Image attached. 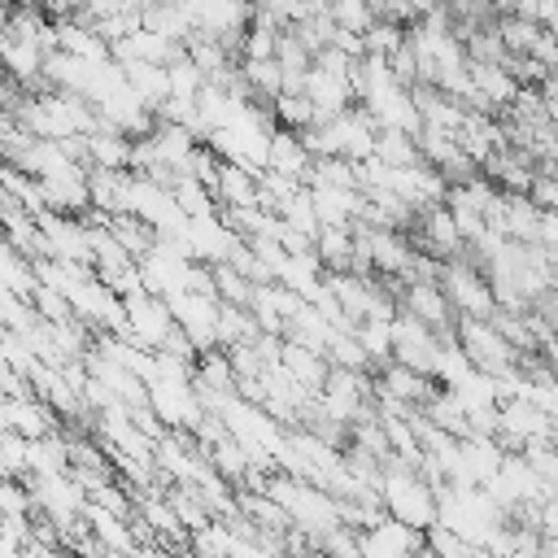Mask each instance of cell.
Instances as JSON below:
<instances>
[{
  "label": "cell",
  "mask_w": 558,
  "mask_h": 558,
  "mask_svg": "<svg viewBox=\"0 0 558 558\" xmlns=\"http://www.w3.org/2000/svg\"><path fill=\"white\" fill-rule=\"evenodd\" d=\"M357 549H362V558H414L423 549V532L384 510L371 527L357 532Z\"/></svg>",
  "instance_id": "52a82bcc"
},
{
  "label": "cell",
  "mask_w": 558,
  "mask_h": 558,
  "mask_svg": "<svg viewBox=\"0 0 558 558\" xmlns=\"http://www.w3.org/2000/svg\"><path fill=\"white\" fill-rule=\"evenodd\" d=\"M314 253L323 270H353V227H318Z\"/></svg>",
  "instance_id": "ffe728a7"
},
{
  "label": "cell",
  "mask_w": 558,
  "mask_h": 558,
  "mask_svg": "<svg viewBox=\"0 0 558 558\" xmlns=\"http://www.w3.org/2000/svg\"><path fill=\"white\" fill-rule=\"evenodd\" d=\"M166 4H183V0H166Z\"/></svg>",
  "instance_id": "e575fe53"
},
{
  "label": "cell",
  "mask_w": 558,
  "mask_h": 558,
  "mask_svg": "<svg viewBox=\"0 0 558 558\" xmlns=\"http://www.w3.org/2000/svg\"><path fill=\"white\" fill-rule=\"evenodd\" d=\"M453 344L484 375H501V371L519 366V349L493 327V318H458L453 323Z\"/></svg>",
  "instance_id": "7a4b0ae2"
},
{
  "label": "cell",
  "mask_w": 558,
  "mask_h": 558,
  "mask_svg": "<svg viewBox=\"0 0 558 558\" xmlns=\"http://www.w3.org/2000/svg\"><path fill=\"white\" fill-rule=\"evenodd\" d=\"M423 545H427L432 554H440V558H475V554H480V545H471L466 536H458V532L445 527V523H432V527L423 532Z\"/></svg>",
  "instance_id": "4316f807"
},
{
  "label": "cell",
  "mask_w": 558,
  "mask_h": 558,
  "mask_svg": "<svg viewBox=\"0 0 558 558\" xmlns=\"http://www.w3.org/2000/svg\"><path fill=\"white\" fill-rule=\"evenodd\" d=\"M262 327H257V318L248 314V310H240V305H218V349H231V344H244V340H253Z\"/></svg>",
  "instance_id": "cb8c5ba5"
},
{
  "label": "cell",
  "mask_w": 558,
  "mask_h": 558,
  "mask_svg": "<svg viewBox=\"0 0 558 558\" xmlns=\"http://www.w3.org/2000/svg\"><path fill=\"white\" fill-rule=\"evenodd\" d=\"M166 305H170V314H174V327L196 344V353L201 349H218V296H209V292H170L166 296Z\"/></svg>",
  "instance_id": "5b68a950"
},
{
  "label": "cell",
  "mask_w": 558,
  "mask_h": 558,
  "mask_svg": "<svg viewBox=\"0 0 558 558\" xmlns=\"http://www.w3.org/2000/svg\"><path fill=\"white\" fill-rule=\"evenodd\" d=\"M541 244L558 253V209H541Z\"/></svg>",
  "instance_id": "f546056e"
},
{
  "label": "cell",
  "mask_w": 558,
  "mask_h": 558,
  "mask_svg": "<svg viewBox=\"0 0 558 558\" xmlns=\"http://www.w3.org/2000/svg\"><path fill=\"white\" fill-rule=\"evenodd\" d=\"M270 118H275V126H288V131H305V126L318 122V113H314L305 92H279L270 100Z\"/></svg>",
  "instance_id": "44dd1931"
},
{
  "label": "cell",
  "mask_w": 558,
  "mask_h": 558,
  "mask_svg": "<svg viewBox=\"0 0 558 558\" xmlns=\"http://www.w3.org/2000/svg\"><path fill=\"white\" fill-rule=\"evenodd\" d=\"M126 305V340H135L140 349L157 353L166 344V336L174 331V314L166 305V296H153V292H135L122 301Z\"/></svg>",
  "instance_id": "8992f818"
},
{
  "label": "cell",
  "mask_w": 558,
  "mask_h": 558,
  "mask_svg": "<svg viewBox=\"0 0 558 558\" xmlns=\"http://www.w3.org/2000/svg\"><path fill=\"white\" fill-rule=\"evenodd\" d=\"M397 305H401V310H410L414 318H423L427 327H436L440 336H453L458 314H453V305H449V296H445V288H440V283L405 279V283L397 288Z\"/></svg>",
  "instance_id": "ba28073f"
},
{
  "label": "cell",
  "mask_w": 558,
  "mask_h": 558,
  "mask_svg": "<svg viewBox=\"0 0 558 558\" xmlns=\"http://www.w3.org/2000/svg\"><path fill=\"white\" fill-rule=\"evenodd\" d=\"M301 92L310 96V105H314L318 118H336V113H344L349 105H357L353 74H336V70L314 65V61H310V70H305V78H301Z\"/></svg>",
  "instance_id": "9c48e42d"
},
{
  "label": "cell",
  "mask_w": 558,
  "mask_h": 558,
  "mask_svg": "<svg viewBox=\"0 0 558 558\" xmlns=\"http://www.w3.org/2000/svg\"><path fill=\"white\" fill-rule=\"evenodd\" d=\"M327 13H331V22H336V26L357 31V35L375 22V9H371L366 0H327Z\"/></svg>",
  "instance_id": "83f0119b"
},
{
  "label": "cell",
  "mask_w": 558,
  "mask_h": 558,
  "mask_svg": "<svg viewBox=\"0 0 558 558\" xmlns=\"http://www.w3.org/2000/svg\"><path fill=\"white\" fill-rule=\"evenodd\" d=\"M510 13H519L527 22H541V26H554L558 22V0H514Z\"/></svg>",
  "instance_id": "f1b7e54d"
},
{
  "label": "cell",
  "mask_w": 558,
  "mask_h": 558,
  "mask_svg": "<svg viewBox=\"0 0 558 558\" xmlns=\"http://www.w3.org/2000/svg\"><path fill=\"white\" fill-rule=\"evenodd\" d=\"M414 235H418V248L432 253V257H440V262H453L466 248L462 235H458V227H453V214L445 209V201L414 214Z\"/></svg>",
  "instance_id": "8fae6325"
},
{
  "label": "cell",
  "mask_w": 558,
  "mask_h": 558,
  "mask_svg": "<svg viewBox=\"0 0 558 558\" xmlns=\"http://www.w3.org/2000/svg\"><path fill=\"white\" fill-rule=\"evenodd\" d=\"M392 196H401L414 214L427 209V205H440L449 183L440 179V170H432L427 161H414V166H401V170H388V183H384Z\"/></svg>",
  "instance_id": "30bf717a"
},
{
  "label": "cell",
  "mask_w": 558,
  "mask_h": 558,
  "mask_svg": "<svg viewBox=\"0 0 558 558\" xmlns=\"http://www.w3.org/2000/svg\"><path fill=\"white\" fill-rule=\"evenodd\" d=\"M209 275H214V296H218L222 305H240V310H248L253 279H244L231 262H214V266H209Z\"/></svg>",
  "instance_id": "603a6c76"
},
{
  "label": "cell",
  "mask_w": 558,
  "mask_h": 558,
  "mask_svg": "<svg viewBox=\"0 0 558 558\" xmlns=\"http://www.w3.org/2000/svg\"><path fill=\"white\" fill-rule=\"evenodd\" d=\"M375 392H384V397H392V401H401V405L423 410V405L440 392V384H436L432 375H418V371L401 366V362H384V366H379V379H375Z\"/></svg>",
  "instance_id": "7c38bea8"
},
{
  "label": "cell",
  "mask_w": 558,
  "mask_h": 558,
  "mask_svg": "<svg viewBox=\"0 0 558 558\" xmlns=\"http://www.w3.org/2000/svg\"><path fill=\"white\" fill-rule=\"evenodd\" d=\"M310 166H314V157H310V148L301 144V131L275 126V131H270V144H266V170H275V174H288V179L305 183Z\"/></svg>",
  "instance_id": "4fadbf2b"
},
{
  "label": "cell",
  "mask_w": 558,
  "mask_h": 558,
  "mask_svg": "<svg viewBox=\"0 0 558 558\" xmlns=\"http://www.w3.org/2000/svg\"><path fill=\"white\" fill-rule=\"evenodd\" d=\"M379 501H384V510L392 514V519H401V523H410V527H418V532H427L436 519H440V501H436V488L414 471V466H405V462H384V471H379Z\"/></svg>",
  "instance_id": "6da1fadb"
},
{
  "label": "cell",
  "mask_w": 558,
  "mask_h": 558,
  "mask_svg": "<svg viewBox=\"0 0 558 558\" xmlns=\"http://www.w3.org/2000/svg\"><path fill=\"white\" fill-rule=\"evenodd\" d=\"M414 558H440V554H432V549H427V545H423V549H418V554H414Z\"/></svg>",
  "instance_id": "836d02e7"
},
{
  "label": "cell",
  "mask_w": 558,
  "mask_h": 558,
  "mask_svg": "<svg viewBox=\"0 0 558 558\" xmlns=\"http://www.w3.org/2000/svg\"><path fill=\"white\" fill-rule=\"evenodd\" d=\"M314 196V214H318V227H353L357 214H362V187H310Z\"/></svg>",
  "instance_id": "5bb4252c"
},
{
  "label": "cell",
  "mask_w": 558,
  "mask_h": 558,
  "mask_svg": "<svg viewBox=\"0 0 558 558\" xmlns=\"http://www.w3.org/2000/svg\"><path fill=\"white\" fill-rule=\"evenodd\" d=\"M122 65V78L126 87L144 100V109H161V100L170 96V78H166V65H153V61H118Z\"/></svg>",
  "instance_id": "ac0fdd59"
},
{
  "label": "cell",
  "mask_w": 558,
  "mask_h": 558,
  "mask_svg": "<svg viewBox=\"0 0 558 558\" xmlns=\"http://www.w3.org/2000/svg\"><path fill=\"white\" fill-rule=\"evenodd\" d=\"M83 157L96 170H131V135L96 126L92 135H83Z\"/></svg>",
  "instance_id": "2e32d148"
},
{
  "label": "cell",
  "mask_w": 558,
  "mask_h": 558,
  "mask_svg": "<svg viewBox=\"0 0 558 558\" xmlns=\"http://www.w3.org/2000/svg\"><path fill=\"white\" fill-rule=\"evenodd\" d=\"M257 174L262 170H248V166H235V161H222L218 166V209H240V205H257ZM262 209V205H257Z\"/></svg>",
  "instance_id": "e0dca14e"
},
{
  "label": "cell",
  "mask_w": 558,
  "mask_h": 558,
  "mask_svg": "<svg viewBox=\"0 0 558 558\" xmlns=\"http://www.w3.org/2000/svg\"><path fill=\"white\" fill-rule=\"evenodd\" d=\"M31 4H39L48 17H70V13H78L83 0H31Z\"/></svg>",
  "instance_id": "4dcf8cb0"
},
{
  "label": "cell",
  "mask_w": 558,
  "mask_h": 558,
  "mask_svg": "<svg viewBox=\"0 0 558 558\" xmlns=\"http://www.w3.org/2000/svg\"><path fill=\"white\" fill-rule=\"evenodd\" d=\"M440 288H445V296H449V305H453L458 318H493V314H497L488 275H484L471 257H453V262H445V270H440Z\"/></svg>",
  "instance_id": "3957f363"
},
{
  "label": "cell",
  "mask_w": 558,
  "mask_h": 558,
  "mask_svg": "<svg viewBox=\"0 0 558 558\" xmlns=\"http://www.w3.org/2000/svg\"><path fill=\"white\" fill-rule=\"evenodd\" d=\"M401 44H405V26L392 22V17H375V22L362 31V48H366L371 57H392Z\"/></svg>",
  "instance_id": "484cf974"
},
{
  "label": "cell",
  "mask_w": 558,
  "mask_h": 558,
  "mask_svg": "<svg viewBox=\"0 0 558 558\" xmlns=\"http://www.w3.org/2000/svg\"><path fill=\"white\" fill-rule=\"evenodd\" d=\"M541 558H558V536H541Z\"/></svg>",
  "instance_id": "d6a6232c"
},
{
  "label": "cell",
  "mask_w": 558,
  "mask_h": 558,
  "mask_svg": "<svg viewBox=\"0 0 558 558\" xmlns=\"http://www.w3.org/2000/svg\"><path fill=\"white\" fill-rule=\"evenodd\" d=\"M440 344H445V336L436 327H427L423 318H414L410 310L397 305V314H392V362H401L418 375H432Z\"/></svg>",
  "instance_id": "277c9868"
},
{
  "label": "cell",
  "mask_w": 558,
  "mask_h": 558,
  "mask_svg": "<svg viewBox=\"0 0 558 558\" xmlns=\"http://www.w3.org/2000/svg\"><path fill=\"white\" fill-rule=\"evenodd\" d=\"M480 4H484V9L493 13V17H497V13H510V9H514V0H480Z\"/></svg>",
  "instance_id": "1f68e13d"
},
{
  "label": "cell",
  "mask_w": 558,
  "mask_h": 558,
  "mask_svg": "<svg viewBox=\"0 0 558 558\" xmlns=\"http://www.w3.org/2000/svg\"><path fill=\"white\" fill-rule=\"evenodd\" d=\"M279 366H283L305 392H314V397H318V388H323V379H327V371H331V362H327L318 349H305V344H296V340H279Z\"/></svg>",
  "instance_id": "9a60e30c"
},
{
  "label": "cell",
  "mask_w": 558,
  "mask_h": 558,
  "mask_svg": "<svg viewBox=\"0 0 558 558\" xmlns=\"http://www.w3.org/2000/svg\"><path fill=\"white\" fill-rule=\"evenodd\" d=\"M174 205L183 209V218H209V214H218V201H214V192L205 187V183H196V179H174Z\"/></svg>",
  "instance_id": "d4e9b609"
},
{
  "label": "cell",
  "mask_w": 558,
  "mask_h": 558,
  "mask_svg": "<svg viewBox=\"0 0 558 558\" xmlns=\"http://www.w3.org/2000/svg\"><path fill=\"white\" fill-rule=\"evenodd\" d=\"M375 157H379L388 170H401V166L423 161V157H418V140L405 135V131H379V135H375Z\"/></svg>",
  "instance_id": "7402d4cb"
},
{
  "label": "cell",
  "mask_w": 558,
  "mask_h": 558,
  "mask_svg": "<svg viewBox=\"0 0 558 558\" xmlns=\"http://www.w3.org/2000/svg\"><path fill=\"white\" fill-rule=\"evenodd\" d=\"M105 227H109V235H113L135 262L157 244V231H153L144 218H135V214H105Z\"/></svg>",
  "instance_id": "d6986e66"
}]
</instances>
